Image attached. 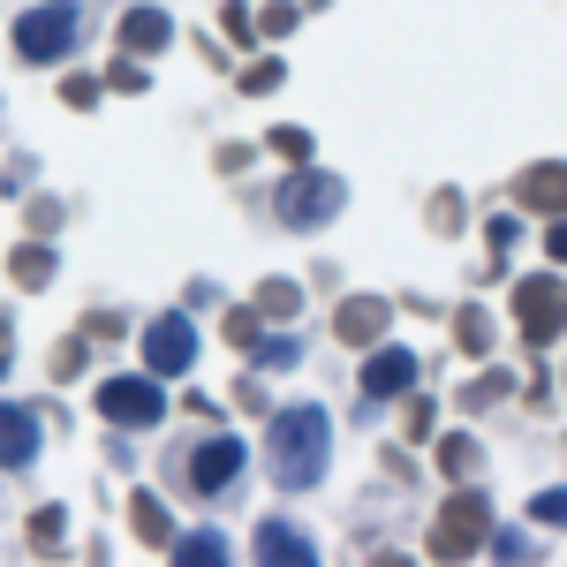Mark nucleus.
<instances>
[{"instance_id":"nucleus-11","label":"nucleus","mask_w":567,"mask_h":567,"mask_svg":"<svg viewBox=\"0 0 567 567\" xmlns=\"http://www.w3.org/2000/svg\"><path fill=\"white\" fill-rule=\"evenodd\" d=\"M341 333H349V341H379V333H386V303L355 296V303L341 310Z\"/></svg>"},{"instance_id":"nucleus-3","label":"nucleus","mask_w":567,"mask_h":567,"mask_svg":"<svg viewBox=\"0 0 567 567\" xmlns=\"http://www.w3.org/2000/svg\"><path fill=\"white\" fill-rule=\"evenodd\" d=\"M189 363H197V326L189 318H152L144 326V371L152 379H175Z\"/></svg>"},{"instance_id":"nucleus-17","label":"nucleus","mask_w":567,"mask_h":567,"mask_svg":"<svg viewBox=\"0 0 567 567\" xmlns=\"http://www.w3.org/2000/svg\"><path fill=\"white\" fill-rule=\"evenodd\" d=\"M272 144H280L288 159H303V152H310V136H303V130H272Z\"/></svg>"},{"instance_id":"nucleus-16","label":"nucleus","mask_w":567,"mask_h":567,"mask_svg":"<svg viewBox=\"0 0 567 567\" xmlns=\"http://www.w3.org/2000/svg\"><path fill=\"white\" fill-rule=\"evenodd\" d=\"M537 523H560L567 529V492H545V499H537Z\"/></svg>"},{"instance_id":"nucleus-8","label":"nucleus","mask_w":567,"mask_h":567,"mask_svg":"<svg viewBox=\"0 0 567 567\" xmlns=\"http://www.w3.org/2000/svg\"><path fill=\"white\" fill-rule=\"evenodd\" d=\"M235 470H243V446H235V439H205V446L189 454V484H197V492H213V484H227Z\"/></svg>"},{"instance_id":"nucleus-7","label":"nucleus","mask_w":567,"mask_h":567,"mask_svg":"<svg viewBox=\"0 0 567 567\" xmlns=\"http://www.w3.org/2000/svg\"><path fill=\"white\" fill-rule=\"evenodd\" d=\"M258 560H272V567H310V560H318V545H310L303 529H288V523H258Z\"/></svg>"},{"instance_id":"nucleus-2","label":"nucleus","mask_w":567,"mask_h":567,"mask_svg":"<svg viewBox=\"0 0 567 567\" xmlns=\"http://www.w3.org/2000/svg\"><path fill=\"white\" fill-rule=\"evenodd\" d=\"M84 31V16L69 8V0H53V8H31V16H16V53L23 61H61L69 45Z\"/></svg>"},{"instance_id":"nucleus-6","label":"nucleus","mask_w":567,"mask_h":567,"mask_svg":"<svg viewBox=\"0 0 567 567\" xmlns=\"http://www.w3.org/2000/svg\"><path fill=\"white\" fill-rule=\"evenodd\" d=\"M477 537H484V507H477V499H454L446 523H439V537H432V553H439V560H462Z\"/></svg>"},{"instance_id":"nucleus-10","label":"nucleus","mask_w":567,"mask_h":567,"mask_svg":"<svg viewBox=\"0 0 567 567\" xmlns=\"http://www.w3.org/2000/svg\"><path fill=\"white\" fill-rule=\"evenodd\" d=\"M409 379H416V363H409L401 349H379L371 363H363V393H371V401H379V393H401Z\"/></svg>"},{"instance_id":"nucleus-4","label":"nucleus","mask_w":567,"mask_h":567,"mask_svg":"<svg viewBox=\"0 0 567 567\" xmlns=\"http://www.w3.org/2000/svg\"><path fill=\"white\" fill-rule=\"evenodd\" d=\"M99 409L114 424H159L167 416V393H159V379H106L99 386Z\"/></svg>"},{"instance_id":"nucleus-12","label":"nucleus","mask_w":567,"mask_h":567,"mask_svg":"<svg viewBox=\"0 0 567 567\" xmlns=\"http://www.w3.org/2000/svg\"><path fill=\"white\" fill-rule=\"evenodd\" d=\"M122 45H130V53H152V45H167V16H159V8H136L130 23H122Z\"/></svg>"},{"instance_id":"nucleus-13","label":"nucleus","mask_w":567,"mask_h":567,"mask_svg":"<svg viewBox=\"0 0 567 567\" xmlns=\"http://www.w3.org/2000/svg\"><path fill=\"white\" fill-rule=\"evenodd\" d=\"M523 310H529V333H553V318H545V310H553V288H545V280L523 288Z\"/></svg>"},{"instance_id":"nucleus-18","label":"nucleus","mask_w":567,"mask_h":567,"mask_svg":"<svg viewBox=\"0 0 567 567\" xmlns=\"http://www.w3.org/2000/svg\"><path fill=\"white\" fill-rule=\"evenodd\" d=\"M553 258L567 265V219H553Z\"/></svg>"},{"instance_id":"nucleus-15","label":"nucleus","mask_w":567,"mask_h":567,"mask_svg":"<svg viewBox=\"0 0 567 567\" xmlns=\"http://www.w3.org/2000/svg\"><path fill=\"white\" fill-rule=\"evenodd\" d=\"M529 189H537L529 205H553V213L567 205V175H529Z\"/></svg>"},{"instance_id":"nucleus-1","label":"nucleus","mask_w":567,"mask_h":567,"mask_svg":"<svg viewBox=\"0 0 567 567\" xmlns=\"http://www.w3.org/2000/svg\"><path fill=\"white\" fill-rule=\"evenodd\" d=\"M326 439H333V424H326L318 401L280 409L272 432H265V470H272V484L280 492H310V484L326 477Z\"/></svg>"},{"instance_id":"nucleus-9","label":"nucleus","mask_w":567,"mask_h":567,"mask_svg":"<svg viewBox=\"0 0 567 567\" xmlns=\"http://www.w3.org/2000/svg\"><path fill=\"white\" fill-rule=\"evenodd\" d=\"M39 454V416L31 409H0V470H23Z\"/></svg>"},{"instance_id":"nucleus-5","label":"nucleus","mask_w":567,"mask_h":567,"mask_svg":"<svg viewBox=\"0 0 567 567\" xmlns=\"http://www.w3.org/2000/svg\"><path fill=\"white\" fill-rule=\"evenodd\" d=\"M341 213V182L333 175H296L288 189H280V219L288 227H318V219Z\"/></svg>"},{"instance_id":"nucleus-14","label":"nucleus","mask_w":567,"mask_h":567,"mask_svg":"<svg viewBox=\"0 0 567 567\" xmlns=\"http://www.w3.org/2000/svg\"><path fill=\"white\" fill-rule=\"evenodd\" d=\"M182 560H227V537H213V529L182 537Z\"/></svg>"}]
</instances>
